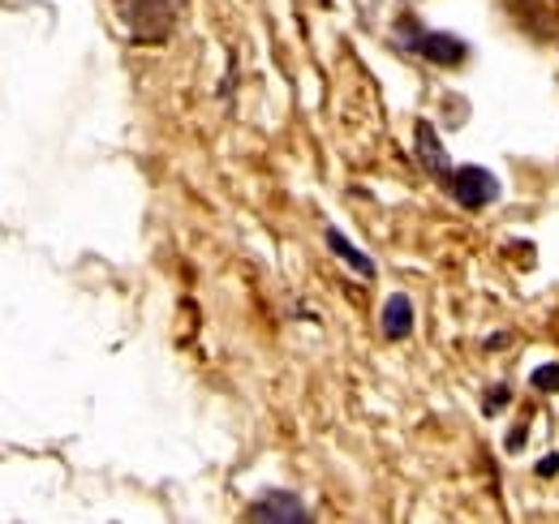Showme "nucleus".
<instances>
[{"mask_svg":"<svg viewBox=\"0 0 559 524\" xmlns=\"http://www.w3.org/2000/svg\"><path fill=\"white\" fill-rule=\"evenodd\" d=\"M117 17L126 22L134 44H164L177 26L173 0H117Z\"/></svg>","mask_w":559,"mask_h":524,"instance_id":"f257e3e1","label":"nucleus"},{"mask_svg":"<svg viewBox=\"0 0 559 524\" xmlns=\"http://www.w3.org/2000/svg\"><path fill=\"white\" fill-rule=\"evenodd\" d=\"M448 186H452V198H456L461 206H469V211H483V206H487V202H495V194H499L495 172L478 168V164L456 168V172L448 177Z\"/></svg>","mask_w":559,"mask_h":524,"instance_id":"f03ea898","label":"nucleus"},{"mask_svg":"<svg viewBox=\"0 0 559 524\" xmlns=\"http://www.w3.org/2000/svg\"><path fill=\"white\" fill-rule=\"evenodd\" d=\"M409 48H414V52H421L426 61L443 66V69H456L461 61H465V57H469V44H465V39H456V35H443V31L409 39Z\"/></svg>","mask_w":559,"mask_h":524,"instance_id":"7ed1b4c3","label":"nucleus"},{"mask_svg":"<svg viewBox=\"0 0 559 524\" xmlns=\"http://www.w3.org/2000/svg\"><path fill=\"white\" fill-rule=\"evenodd\" d=\"M250 521H306V508H301V499L297 495H288V490H272V495H263L254 508H250Z\"/></svg>","mask_w":559,"mask_h":524,"instance_id":"20e7f679","label":"nucleus"},{"mask_svg":"<svg viewBox=\"0 0 559 524\" xmlns=\"http://www.w3.org/2000/svg\"><path fill=\"white\" fill-rule=\"evenodd\" d=\"M414 138H418V159L430 168V172H439V177H452V164H448V151H443V142H439V133H435V126L430 121H418V130H414Z\"/></svg>","mask_w":559,"mask_h":524,"instance_id":"39448f33","label":"nucleus"},{"mask_svg":"<svg viewBox=\"0 0 559 524\" xmlns=\"http://www.w3.org/2000/svg\"><path fill=\"white\" fill-rule=\"evenodd\" d=\"M414 331V301L405 293H392L383 301V335L388 340H405Z\"/></svg>","mask_w":559,"mask_h":524,"instance_id":"423d86ee","label":"nucleus"},{"mask_svg":"<svg viewBox=\"0 0 559 524\" xmlns=\"http://www.w3.org/2000/svg\"><path fill=\"white\" fill-rule=\"evenodd\" d=\"M323 241H328V250L345 262V266H353V271H357V275H366V279H374V262L366 259V254L353 246L341 228H328V233H323Z\"/></svg>","mask_w":559,"mask_h":524,"instance_id":"0eeeda50","label":"nucleus"},{"mask_svg":"<svg viewBox=\"0 0 559 524\" xmlns=\"http://www.w3.org/2000/svg\"><path fill=\"white\" fill-rule=\"evenodd\" d=\"M530 383H534L538 392H559V366H543V370H534V374H530Z\"/></svg>","mask_w":559,"mask_h":524,"instance_id":"6e6552de","label":"nucleus"},{"mask_svg":"<svg viewBox=\"0 0 559 524\" xmlns=\"http://www.w3.org/2000/svg\"><path fill=\"white\" fill-rule=\"evenodd\" d=\"M490 392H495V395H490V400H487V408H490V413H495L499 404H508V388H490Z\"/></svg>","mask_w":559,"mask_h":524,"instance_id":"1a4fd4ad","label":"nucleus"},{"mask_svg":"<svg viewBox=\"0 0 559 524\" xmlns=\"http://www.w3.org/2000/svg\"><path fill=\"white\" fill-rule=\"evenodd\" d=\"M521 443H525V426H516V430H512V439H508V448H512V452H516V448H521Z\"/></svg>","mask_w":559,"mask_h":524,"instance_id":"9d476101","label":"nucleus"},{"mask_svg":"<svg viewBox=\"0 0 559 524\" xmlns=\"http://www.w3.org/2000/svg\"><path fill=\"white\" fill-rule=\"evenodd\" d=\"M556 468H559V456H547V460H543V477H551Z\"/></svg>","mask_w":559,"mask_h":524,"instance_id":"9b49d317","label":"nucleus"}]
</instances>
